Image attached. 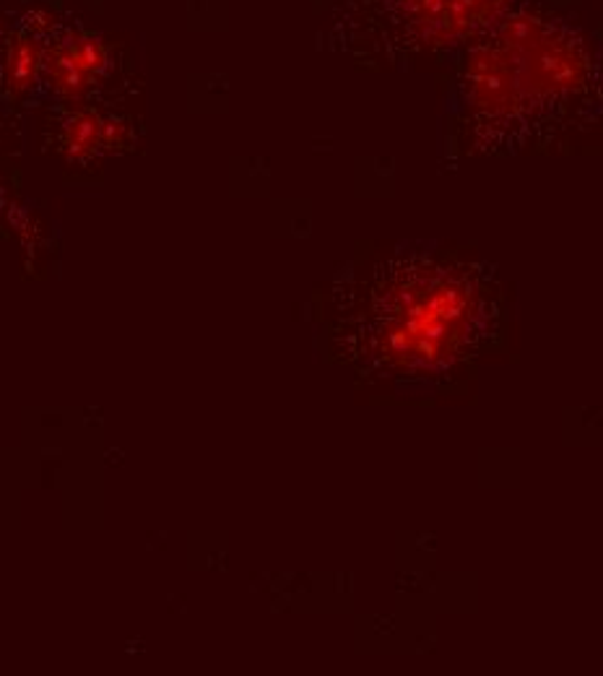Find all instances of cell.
Segmentation results:
<instances>
[{
	"mask_svg": "<svg viewBox=\"0 0 603 676\" xmlns=\"http://www.w3.org/2000/svg\"><path fill=\"white\" fill-rule=\"evenodd\" d=\"M383 42L398 50H447L473 42L518 0H372Z\"/></svg>",
	"mask_w": 603,
	"mask_h": 676,
	"instance_id": "1",
	"label": "cell"
}]
</instances>
